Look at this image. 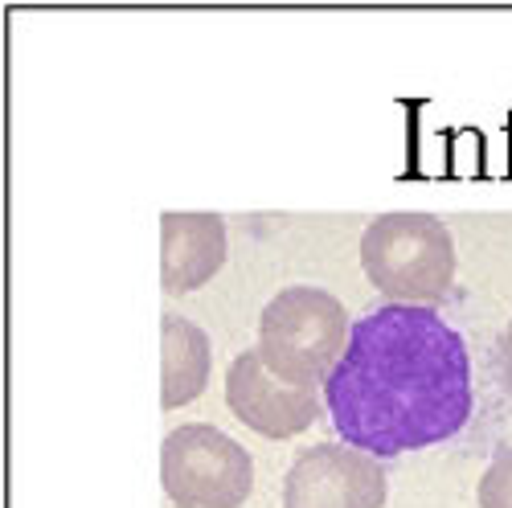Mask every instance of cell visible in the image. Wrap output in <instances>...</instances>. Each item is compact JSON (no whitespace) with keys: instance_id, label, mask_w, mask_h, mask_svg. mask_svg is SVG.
Instances as JSON below:
<instances>
[{"instance_id":"7a4b0ae2","label":"cell","mask_w":512,"mask_h":508,"mask_svg":"<svg viewBox=\"0 0 512 508\" xmlns=\"http://www.w3.org/2000/svg\"><path fill=\"white\" fill-rule=\"evenodd\" d=\"M349 312L324 287H283L259 316V357L295 390L328 386L332 369L349 349Z\"/></svg>"},{"instance_id":"5b68a950","label":"cell","mask_w":512,"mask_h":508,"mask_svg":"<svg viewBox=\"0 0 512 508\" xmlns=\"http://www.w3.org/2000/svg\"><path fill=\"white\" fill-rule=\"evenodd\" d=\"M386 472L349 443H316L291 459L283 508H381Z\"/></svg>"},{"instance_id":"3957f363","label":"cell","mask_w":512,"mask_h":508,"mask_svg":"<svg viewBox=\"0 0 512 508\" xmlns=\"http://www.w3.org/2000/svg\"><path fill=\"white\" fill-rule=\"evenodd\" d=\"M361 267L390 304H439L455 283V242L435 214L398 209L361 234Z\"/></svg>"},{"instance_id":"277c9868","label":"cell","mask_w":512,"mask_h":508,"mask_svg":"<svg viewBox=\"0 0 512 508\" xmlns=\"http://www.w3.org/2000/svg\"><path fill=\"white\" fill-rule=\"evenodd\" d=\"M160 484L177 508H238L254 488V459L226 431L185 422L160 443Z\"/></svg>"},{"instance_id":"9c48e42d","label":"cell","mask_w":512,"mask_h":508,"mask_svg":"<svg viewBox=\"0 0 512 508\" xmlns=\"http://www.w3.org/2000/svg\"><path fill=\"white\" fill-rule=\"evenodd\" d=\"M480 508H512V447H500L476 488Z\"/></svg>"},{"instance_id":"6da1fadb","label":"cell","mask_w":512,"mask_h":508,"mask_svg":"<svg viewBox=\"0 0 512 508\" xmlns=\"http://www.w3.org/2000/svg\"><path fill=\"white\" fill-rule=\"evenodd\" d=\"M324 410L336 435L373 459L447 443L472 418L467 341L435 308H373L353 324Z\"/></svg>"},{"instance_id":"8992f818","label":"cell","mask_w":512,"mask_h":508,"mask_svg":"<svg viewBox=\"0 0 512 508\" xmlns=\"http://www.w3.org/2000/svg\"><path fill=\"white\" fill-rule=\"evenodd\" d=\"M226 406L230 414L263 439H295L304 435L324 410V394L316 390H295L279 381L259 349H246L234 357L226 373Z\"/></svg>"},{"instance_id":"30bf717a","label":"cell","mask_w":512,"mask_h":508,"mask_svg":"<svg viewBox=\"0 0 512 508\" xmlns=\"http://www.w3.org/2000/svg\"><path fill=\"white\" fill-rule=\"evenodd\" d=\"M500 373H504V386L512 390V320H508V328L500 336Z\"/></svg>"},{"instance_id":"52a82bcc","label":"cell","mask_w":512,"mask_h":508,"mask_svg":"<svg viewBox=\"0 0 512 508\" xmlns=\"http://www.w3.org/2000/svg\"><path fill=\"white\" fill-rule=\"evenodd\" d=\"M226 263V222L218 214H160V287L185 295Z\"/></svg>"},{"instance_id":"ba28073f","label":"cell","mask_w":512,"mask_h":508,"mask_svg":"<svg viewBox=\"0 0 512 508\" xmlns=\"http://www.w3.org/2000/svg\"><path fill=\"white\" fill-rule=\"evenodd\" d=\"M209 365H213L209 336L193 320L164 312L160 316V406L177 410L201 398L209 386Z\"/></svg>"}]
</instances>
